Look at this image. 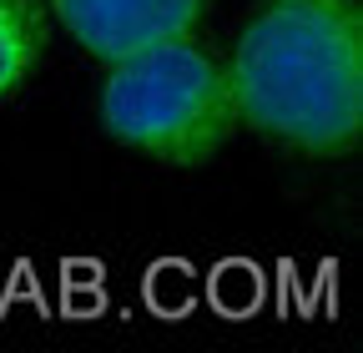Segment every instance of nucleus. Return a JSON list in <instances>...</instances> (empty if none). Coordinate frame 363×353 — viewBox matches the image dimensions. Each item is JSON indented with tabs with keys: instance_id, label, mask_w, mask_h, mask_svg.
Masks as SVG:
<instances>
[{
	"instance_id": "f03ea898",
	"label": "nucleus",
	"mask_w": 363,
	"mask_h": 353,
	"mask_svg": "<svg viewBox=\"0 0 363 353\" xmlns=\"http://www.w3.org/2000/svg\"><path fill=\"white\" fill-rule=\"evenodd\" d=\"M227 71L187 40H162L121 56L101 86V121L116 142L162 162H207L233 131Z\"/></svg>"
},
{
	"instance_id": "f257e3e1",
	"label": "nucleus",
	"mask_w": 363,
	"mask_h": 353,
	"mask_svg": "<svg viewBox=\"0 0 363 353\" xmlns=\"http://www.w3.org/2000/svg\"><path fill=\"white\" fill-rule=\"evenodd\" d=\"M233 111L308 157H338L363 126V21L353 0H272L227 71Z\"/></svg>"
},
{
	"instance_id": "7ed1b4c3",
	"label": "nucleus",
	"mask_w": 363,
	"mask_h": 353,
	"mask_svg": "<svg viewBox=\"0 0 363 353\" xmlns=\"http://www.w3.org/2000/svg\"><path fill=\"white\" fill-rule=\"evenodd\" d=\"M56 16L91 56L121 61L162 40H182L197 26L202 0H56Z\"/></svg>"
},
{
	"instance_id": "20e7f679",
	"label": "nucleus",
	"mask_w": 363,
	"mask_h": 353,
	"mask_svg": "<svg viewBox=\"0 0 363 353\" xmlns=\"http://www.w3.org/2000/svg\"><path fill=\"white\" fill-rule=\"evenodd\" d=\"M40 51V26L30 0H0V96H11L35 66Z\"/></svg>"
}]
</instances>
